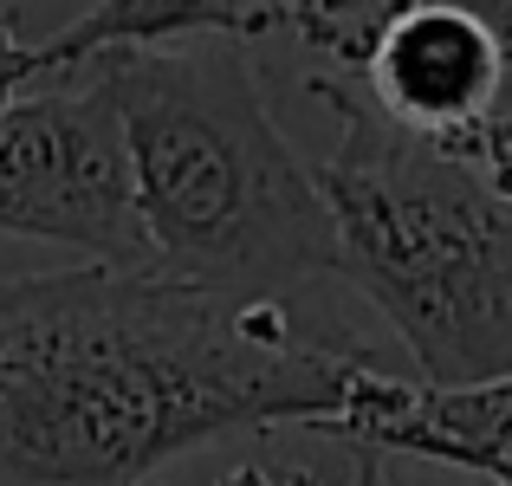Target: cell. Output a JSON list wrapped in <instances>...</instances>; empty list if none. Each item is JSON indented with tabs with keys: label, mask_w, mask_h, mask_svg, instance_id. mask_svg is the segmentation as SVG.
I'll return each mask as SVG.
<instances>
[{
	"label": "cell",
	"mask_w": 512,
	"mask_h": 486,
	"mask_svg": "<svg viewBox=\"0 0 512 486\" xmlns=\"http://www.w3.org/2000/svg\"><path fill=\"white\" fill-rule=\"evenodd\" d=\"M376 350L163 273L0 279V486H143L240 428H325Z\"/></svg>",
	"instance_id": "1"
},
{
	"label": "cell",
	"mask_w": 512,
	"mask_h": 486,
	"mask_svg": "<svg viewBox=\"0 0 512 486\" xmlns=\"http://www.w3.org/2000/svg\"><path fill=\"white\" fill-rule=\"evenodd\" d=\"M85 65H98L117 104L163 279L234 305H286L305 279L338 273L318 175L273 124L266 85L234 39L130 46Z\"/></svg>",
	"instance_id": "2"
},
{
	"label": "cell",
	"mask_w": 512,
	"mask_h": 486,
	"mask_svg": "<svg viewBox=\"0 0 512 486\" xmlns=\"http://www.w3.org/2000/svg\"><path fill=\"white\" fill-rule=\"evenodd\" d=\"M312 98L338 117V150L312 169L338 273L389 318L415 383L512 376V195L474 156L389 124L357 78L318 72Z\"/></svg>",
	"instance_id": "3"
},
{
	"label": "cell",
	"mask_w": 512,
	"mask_h": 486,
	"mask_svg": "<svg viewBox=\"0 0 512 486\" xmlns=\"http://www.w3.org/2000/svg\"><path fill=\"white\" fill-rule=\"evenodd\" d=\"M46 78L59 85L26 91L0 111V234L52 240L117 273H156L124 124L98 65Z\"/></svg>",
	"instance_id": "4"
},
{
	"label": "cell",
	"mask_w": 512,
	"mask_h": 486,
	"mask_svg": "<svg viewBox=\"0 0 512 486\" xmlns=\"http://www.w3.org/2000/svg\"><path fill=\"white\" fill-rule=\"evenodd\" d=\"M357 85L409 137L474 156L493 124L500 59H493V39L480 33L474 13L448 7V0H415L383 33V46L363 65Z\"/></svg>",
	"instance_id": "5"
},
{
	"label": "cell",
	"mask_w": 512,
	"mask_h": 486,
	"mask_svg": "<svg viewBox=\"0 0 512 486\" xmlns=\"http://www.w3.org/2000/svg\"><path fill=\"white\" fill-rule=\"evenodd\" d=\"M318 435L350 441L357 454H422V461L512 486V376L474 389H428L415 376L370 363Z\"/></svg>",
	"instance_id": "6"
},
{
	"label": "cell",
	"mask_w": 512,
	"mask_h": 486,
	"mask_svg": "<svg viewBox=\"0 0 512 486\" xmlns=\"http://www.w3.org/2000/svg\"><path fill=\"white\" fill-rule=\"evenodd\" d=\"M286 26V0H98L78 26L52 33L33 46L39 78L72 72L98 52H130V46H182V39H247Z\"/></svg>",
	"instance_id": "7"
},
{
	"label": "cell",
	"mask_w": 512,
	"mask_h": 486,
	"mask_svg": "<svg viewBox=\"0 0 512 486\" xmlns=\"http://www.w3.org/2000/svg\"><path fill=\"white\" fill-rule=\"evenodd\" d=\"M409 7L415 0H286V26H299L305 46L338 65V78H363L383 33Z\"/></svg>",
	"instance_id": "8"
},
{
	"label": "cell",
	"mask_w": 512,
	"mask_h": 486,
	"mask_svg": "<svg viewBox=\"0 0 512 486\" xmlns=\"http://www.w3.org/2000/svg\"><path fill=\"white\" fill-rule=\"evenodd\" d=\"M448 7L474 13L480 33L493 39V59H500V91H493V124H487V137H493V130H506V137H512V0H448Z\"/></svg>",
	"instance_id": "9"
},
{
	"label": "cell",
	"mask_w": 512,
	"mask_h": 486,
	"mask_svg": "<svg viewBox=\"0 0 512 486\" xmlns=\"http://www.w3.org/2000/svg\"><path fill=\"white\" fill-rule=\"evenodd\" d=\"M33 78H39L33 46H26L13 26H0V111H7V104L20 98V85H33Z\"/></svg>",
	"instance_id": "10"
},
{
	"label": "cell",
	"mask_w": 512,
	"mask_h": 486,
	"mask_svg": "<svg viewBox=\"0 0 512 486\" xmlns=\"http://www.w3.org/2000/svg\"><path fill=\"white\" fill-rule=\"evenodd\" d=\"M474 162H480V169H487L493 182H500L506 195H512V137H506V130H493V137H480Z\"/></svg>",
	"instance_id": "11"
},
{
	"label": "cell",
	"mask_w": 512,
	"mask_h": 486,
	"mask_svg": "<svg viewBox=\"0 0 512 486\" xmlns=\"http://www.w3.org/2000/svg\"><path fill=\"white\" fill-rule=\"evenodd\" d=\"M350 486H383V480H376V454H357V480H350Z\"/></svg>",
	"instance_id": "12"
}]
</instances>
